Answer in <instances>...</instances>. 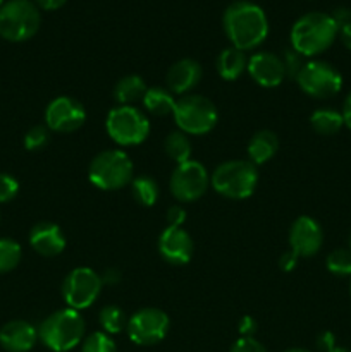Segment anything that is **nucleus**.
Instances as JSON below:
<instances>
[{
    "label": "nucleus",
    "mask_w": 351,
    "mask_h": 352,
    "mask_svg": "<svg viewBox=\"0 0 351 352\" xmlns=\"http://www.w3.org/2000/svg\"><path fill=\"white\" fill-rule=\"evenodd\" d=\"M148 86L145 79L138 74H127L120 78L114 86V100L119 105H134L141 102Z\"/></svg>",
    "instance_id": "nucleus-22"
},
{
    "label": "nucleus",
    "mask_w": 351,
    "mask_h": 352,
    "mask_svg": "<svg viewBox=\"0 0 351 352\" xmlns=\"http://www.w3.org/2000/svg\"><path fill=\"white\" fill-rule=\"evenodd\" d=\"M86 122V110L79 100L62 95L52 100L45 109V126L54 133L71 134Z\"/></svg>",
    "instance_id": "nucleus-13"
},
{
    "label": "nucleus",
    "mask_w": 351,
    "mask_h": 352,
    "mask_svg": "<svg viewBox=\"0 0 351 352\" xmlns=\"http://www.w3.org/2000/svg\"><path fill=\"white\" fill-rule=\"evenodd\" d=\"M19 192V182L14 175L0 174V203H9Z\"/></svg>",
    "instance_id": "nucleus-33"
},
{
    "label": "nucleus",
    "mask_w": 351,
    "mask_h": 352,
    "mask_svg": "<svg viewBox=\"0 0 351 352\" xmlns=\"http://www.w3.org/2000/svg\"><path fill=\"white\" fill-rule=\"evenodd\" d=\"M81 352H117V346L105 332H93L83 340Z\"/></svg>",
    "instance_id": "nucleus-30"
},
{
    "label": "nucleus",
    "mask_w": 351,
    "mask_h": 352,
    "mask_svg": "<svg viewBox=\"0 0 351 352\" xmlns=\"http://www.w3.org/2000/svg\"><path fill=\"white\" fill-rule=\"evenodd\" d=\"M246 72L262 88H275L286 79V67L281 55L272 52H257L248 58Z\"/></svg>",
    "instance_id": "nucleus-16"
},
{
    "label": "nucleus",
    "mask_w": 351,
    "mask_h": 352,
    "mask_svg": "<svg viewBox=\"0 0 351 352\" xmlns=\"http://www.w3.org/2000/svg\"><path fill=\"white\" fill-rule=\"evenodd\" d=\"M339 36V26L332 16L320 10L303 14L295 21L289 33L291 48L303 57H317L332 47Z\"/></svg>",
    "instance_id": "nucleus-2"
},
{
    "label": "nucleus",
    "mask_w": 351,
    "mask_h": 352,
    "mask_svg": "<svg viewBox=\"0 0 351 352\" xmlns=\"http://www.w3.org/2000/svg\"><path fill=\"white\" fill-rule=\"evenodd\" d=\"M330 16H332V19L336 21V24L339 28H343L344 24L351 23V9H348V7H343V6L337 7V9L332 10Z\"/></svg>",
    "instance_id": "nucleus-40"
},
{
    "label": "nucleus",
    "mask_w": 351,
    "mask_h": 352,
    "mask_svg": "<svg viewBox=\"0 0 351 352\" xmlns=\"http://www.w3.org/2000/svg\"><path fill=\"white\" fill-rule=\"evenodd\" d=\"M288 243L289 250L298 258L315 256L323 244L322 226L313 217H298L289 227Z\"/></svg>",
    "instance_id": "nucleus-14"
},
{
    "label": "nucleus",
    "mask_w": 351,
    "mask_h": 352,
    "mask_svg": "<svg viewBox=\"0 0 351 352\" xmlns=\"http://www.w3.org/2000/svg\"><path fill=\"white\" fill-rule=\"evenodd\" d=\"M258 330V323L253 316H243L240 320V325H237V332H240L241 337H255Z\"/></svg>",
    "instance_id": "nucleus-36"
},
{
    "label": "nucleus",
    "mask_w": 351,
    "mask_h": 352,
    "mask_svg": "<svg viewBox=\"0 0 351 352\" xmlns=\"http://www.w3.org/2000/svg\"><path fill=\"white\" fill-rule=\"evenodd\" d=\"M258 184V167L250 160L222 162L210 175V186L227 199H246Z\"/></svg>",
    "instance_id": "nucleus-5"
},
{
    "label": "nucleus",
    "mask_w": 351,
    "mask_h": 352,
    "mask_svg": "<svg viewBox=\"0 0 351 352\" xmlns=\"http://www.w3.org/2000/svg\"><path fill=\"white\" fill-rule=\"evenodd\" d=\"M21 258H23V250H21L19 243L9 239V237L0 239V275L9 274L14 268H17Z\"/></svg>",
    "instance_id": "nucleus-28"
},
{
    "label": "nucleus",
    "mask_w": 351,
    "mask_h": 352,
    "mask_svg": "<svg viewBox=\"0 0 351 352\" xmlns=\"http://www.w3.org/2000/svg\"><path fill=\"white\" fill-rule=\"evenodd\" d=\"M348 244H350V250H351V234H350V239H348Z\"/></svg>",
    "instance_id": "nucleus-46"
},
{
    "label": "nucleus",
    "mask_w": 351,
    "mask_h": 352,
    "mask_svg": "<svg viewBox=\"0 0 351 352\" xmlns=\"http://www.w3.org/2000/svg\"><path fill=\"white\" fill-rule=\"evenodd\" d=\"M284 352H312V351H306V349H299V347H292V349H288Z\"/></svg>",
    "instance_id": "nucleus-45"
},
{
    "label": "nucleus",
    "mask_w": 351,
    "mask_h": 352,
    "mask_svg": "<svg viewBox=\"0 0 351 352\" xmlns=\"http://www.w3.org/2000/svg\"><path fill=\"white\" fill-rule=\"evenodd\" d=\"M165 219L169 227H182L186 222V210L181 205H172L165 213Z\"/></svg>",
    "instance_id": "nucleus-35"
},
{
    "label": "nucleus",
    "mask_w": 351,
    "mask_h": 352,
    "mask_svg": "<svg viewBox=\"0 0 351 352\" xmlns=\"http://www.w3.org/2000/svg\"><path fill=\"white\" fill-rule=\"evenodd\" d=\"M98 323L107 336H116V333H120L127 327L126 315H124L123 309L116 305L103 306V308L100 309Z\"/></svg>",
    "instance_id": "nucleus-27"
},
{
    "label": "nucleus",
    "mask_w": 351,
    "mask_h": 352,
    "mask_svg": "<svg viewBox=\"0 0 351 352\" xmlns=\"http://www.w3.org/2000/svg\"><path fill=\"white\" fill-rule=\"evenodd\" d=\"M164 151L165 155L178 165L182 164V162L191 160V140H189L188 134H184L182 131H171L164 140Z\"/></svg>",
    "instance_id": "nucleus-25"
},
{
    "label": "nucleus",
    "mask_w": 351,
    "mask_h": 352,
    "mask_svg": "<svg viewBox=\"0 0 351 352\" xmlns=\"http://www.w3.org/2000/svg\"><path fill=\"white\" fill-rule=\"evenodd\" d=\"M171 318L158 308H141L127 318V336L136 346H155L167 337Z\"/></svg>",
    "instance_id": "nucleus-12"
},
{
    "label": "nucleus",
    "mask_w": 351,
    "mask_h": 352,
    "mask_svg": "<svg viewBox=\"0 0 351 352\" xmlns=\"http://www.w3.org/2000/svg\"><path fill=\"white\" fill-rule=\"evenodd\" d=\"M50 141V129L47 126H33L26 134H24V148L28 151H40Z\"/></svg>",
    "instance_id": "nucleus-31"
},
{
    "label": "nucleus",
    "mask_w": 351,
    "mask_h": 352,
    "mask_svg": "<svg viewBox=\"0 0 351 352\" xmlns=\"http://www.w3.org/2000/svg\"><path fill=\"white\" fill-rule=\"evenodd\" d=\"M88 179L102 191H117L126 188L134 179L133 160L126 151L117 148L100 151L89 162Z\"/></svg>",
    "instance_id": "nucleus-4"
},
{
    "label": "nucleus",
    "mask_w": 351,
    "mask_h": 352,
    "mask_svg": "<svg viewBox=\"0 0 351 352\" xmlns=\"http://www.w3.org/2000/svg\"><path fill=\"white\" fill-rule=\"evenodd\" d=\"M299 89L310 98L327 100L343 89V74L326 60H308L295 79Z\"/></svg>",
    "instance_id": "nucleus-9"
},
{
    "label": "nucleus",
    "mask_w": 351,
    "mask_h": 352,
    "mask_svg": "<svg viewBox=\"0 0 351 352\" xmlns=\"http://www.w3.org/2000/svg\"><path fill=\"white\" fill-rule=\"evenodd\" d=\"M41 24L40 9L31 0H9L0 7V36L21 43L38 33Z\"/></svg>",
    "instance_id": "nucleus-7"
},
{
    "label": "nucleus",
    "mask_w": 351,
    "mask_h": 352,
    "mask_svg": "<svg viewBox=\"0 0 351 352\" xmlns=\"http://www.w3.org/2000/svg\"><path fill=\"white\" fill-rule=\"evenodd\" d=\"M329 352H351V349H346V347H334L332 351H329Z\"/></svg>",
    "instance_id": "nucleus-44"
},
{
    "label": "nucleus",
    "mask_w": 351,
    "mask_h": 352,
    "mask_svg": "<svg viewBox=\"0 0 351 352\" xmlns=\"http://www.w3.org/2000/svg\"><path fill=\"white\" fill-rule=\"evenodd\" d=\"M210 188V174L198 160L176 165L169 179V191L179 203H195Z\"/></svg>",
    "instance_id": "nucleus-11"
},
{
    "label": "nucleus",
    "mask_w": 351,
    "mask_h": 352,
    "mask_svg": "<svg viewBox=\"0 0 351 352\" xmlns=\"http://www.w3.org/2000/svg\"><path fill=\"white\" fill-rule=\"evenodd\" d=\"M158 253L162 260L174 267H182L189 263L193 258V239L182 227H165L164 232L158 236Z\"/></svg>",
    "instance_id": "nucleus-15"
},
{
    "label": "nucleus",
    "mask_w": 351,
    "mask_h": 352,
    "mask_svg": "<svg viewBox=\"0 0 351 352\" xmlns=\"http://www.w3.org/2000/svg\"><path fill=\"white\" fill-rule=\"evenodd\" d=\"M38 342V329L24 320H12L0 329V346L7 352H28Z\"/></svg>",
    "instance_id": "nucleus-19"
},
{
    "label": "nucleus",
    "mask_w": 351,
    "mask_h": 352,
    "mask_svg": "<svg viewBox=\"0 0 351 352\" xmlns=\"http://www.w3.org/2000/svg\"><path fill=\"white\" fill-rule=\"evenodd\" d=\"M85 320L79 311L71 308L58 309L48 315L38 327V339L54 352H67L83 342Z\"/></svg>",
    "instance_id": "nucleus-3"
},
{
    "label": "nucleus",
    "mask_w": 351,
    "mask_h": 352,
    "mask_svg": "<svg viewBox=\"0 0 351 352\" xmlns=\"http://www.w3.org/2000/svg\"><path fill=\"white\" fill-rule=\"evenodd\" d=\"M203 76V69L195 58H181L169 67L165 74L167 89L172 95H189L191 89L200 85Z\"/></svg>",
    "instance_id": "nucleus-17"
},
{
    "label": "nucleus",
    "mask_w": 351,
    "mask_h": 352,
    "mask_svg": "<svg viewBox=\"0 0 351 352\" xmlns=\"http://www.w3.org/2000/svg\"><path fill=\"white\" fill-rule=\"evenodd\" d=\"M65 2H67V0H34L38 9H45V10H57L61 9Z\"/></svg>",
    "instance_id": "nucleus-41"
},
{
    "label": "nucleus",
    "mask_w": 351,
    "mask_h": 352,
    "mask_svg": "<svg viewBox=\"0 0 351 352\" xmlns=\"http://www.w3.org/2000/svg\"><path fill=\"white\" fill-rule=\"evenodd\" d=\"M102 284L103 285H117L120 280H123V274H120L119 268H107L102 275Z\"/></svg>",
    "instance_id": "nucleus-39"
},
{
    "label": "nucleus",
    "mask_w": 351,
    "mask_h": 352,
    "mask_svg": "<svg viewBox=\"0 0 351 352\" xmlns=\"http://www.w3.org/2000/svg\"><path fill=\"white\" fill-rule=\"evenodd\" d=\"M172 117L178 129L188 136H205L217 126L219 112L210 98L189 93L176 100Z\"/></svg>",
    "instance_id": "nucleus-6"
},
{
    "label": "nucleus",
    "mask_w": 351,
    "mask_h": 352,
    "mask_svg": "<svg viewBox=\"0 0 351 352\" xmlns=\"http://www.w3.org/2000/svg\"><path fill=\"white\" fill-rule=\"evenodd\" d=\"M277 150V134L272 133V131L268 129H262L258 131V133H255L253 136H251V140L248 141V160H250L255 167H260V165L267 164L270 158H274Z\"/></svg>",
    "instance_id": "nucleus-20"
},
{
    "label": "nucleus",
    "mask_w": 351,
    "mask_h": 352,
    "mask_svg": "<svg viewBox=\"0 0 351 352\" xmlns=\"http://www.w3.org/2000/svg\"><path fill=\"white\" fill-rule=\"evenodd\" d=\"M336 347V336L332 332H322L317 337V349L322 352H329Z\"/></svg>",
    "instance_id": "nucleus-38"
},
{
    "label": "nucleus",
    "mask_w": 351,
    "mask_h": 352,
    "mask_svg": "<svg viewBox=\"0 0 351 352\" xmlns=\"http://www.w3.org/2000/svg\"><path fill=\"white\" fill-rule=\"evenodd\" d=\"M131 192H133V198L138 205L150 208L158 201L160 188L151 175H138L131 181Z\"/></svg>",
    "instance_id": "nucleus-26"
},
{
    "label": "nucleus",
    "mask_w": 351,
    "mask_h": 352,
    "mask_svg": "<svg viewBox=\"0 0 351 352\" xmlns=\"http://www.w3.org/2000/svg\"><path fill=\"white\" fill-rule=\"evenodd\" d=\"M3 6V0H0V7H2Z\"/></svg>",
    "instance_id": "nucleus-48"
},
{
    "label": "nucleus",
    "mask_w": 351,
    "mask_h": 352,
    "mask_svg": "<svg viewBox=\"0 0 351 352\" xmlns=\"http://www.w3.org/2000/svg\"><path fill=\"white\" fill-rule=\"evenodd\" d=\"M327 270L336 277H351V250L350 248H337L330 251L326 260Z\"/></svg>",
    "instance_id": "nucleus-29"
},
{
    "label": "nucleus",
    "mask_w": 351,
    "mask_h": 352,
    "mask_svg": "<svg viewBox=\"0 0 351 352\" xmlns=\"http://www.w3.org/2000/svg\"><path fill=\"white\" fill-rule=\"evenodd\" d=\"M141 103H143L145 110L151 116H172L176 107V96L167 88L151 86V88L147 89Z\"/></svg>",
    "instance_id": "nucleus-23"
},
{
    "label": "nucleus",
    "mask_w": 351,
    "mask_h": 352,
    "mask_svg": "<svg viewBox=\"0 0 351 352\" xmlns=\"http://www.w3.org/2000/svg\"><path fill=\"white\" fill-rule=\"evenodd\" d=\"M222 28L231 45L240 50H255L268 34V19L260 6L248 0L231 3L222 16Z\"/></svg>",
    "instance_id": "nucleus-1"
},
{
    "label": "nucleus",
    "mask_w": 351,
    "mask_h": 352,
    "mask_svg": "<svg viewBox=\"0 0 351 352\" xmlns=\"http://www.w3.org/2000/svg\"><path fill=\"white\" fill-rule=\"evenodd\" d=\"M102 289L103 284L100 274L88 267H78L65 275L61 291L67 308L83 311L100 298Z\"/></svg>",
    "instance_id": "nucleus-10"
},
{
    "label": "nucleus",
    "mask_w": 351,
    "mask_h": 352,
    "mask_svg": "<svg viewBox=\"0 0 351 352\" xmlns=\"http://www.w3.org/2000/svg\"><path fill=\"white\" fill-rule=\"evenodd\" d=\"M310 126L320 136H334L344 127L343 113L332 107H322L310 116Z\"/></svg>",
    "instance_id": "nucleus-24"
},
{
    "label": "nucleus",
    "mask_w": 351,
    "mask_h": 352,
    "mask_svg": "<svg viewBox=\"0 0 351 352\" xmlns=\"http://www.w3.org/2000/svg\"><path fill=\"white\" fill-rule=\"evenodd\" d=\"M217 72L224 81H236L246 72L248 69V57L246 52L240 50L236 47H227L217 55Z\"/></svg>",
    "instance_id": "nucleus-21"
},
{
    "label": "nucleus",
    "mask_w": 351,
    "mask_h": 352,
    "mask_svg": "<svg viewBox=\"0 0 351 352\" xmlns=\"http://www.w3.org/2000/svg\"><path fill=\"white\" fill-rule=\"evenodd\" d=\"M339 36L344 47L351 52V23L344 24L343 28H339Z\"/></svg>",
    "instance_id": "nucleus-43"
},
{
    "label": "nucleus",
    "mask_w": 351,
    "mask_h": 352,
    "mask_svg": "<svg viewBox=\"0 0 351 352\" xmlns=\"http://www.w3.org/2000/svg\"><path fill=\"white\" fill-rule=\"evenodd\" d=\"M229 352H267L255 337H241L233 344Z\"/></svg>",
    "instance_id": "nucleus-34"
},
{
    "label": "nucleus",
    "mask_w": 351,
    "mask_h": 352,
    "mask_svg": "<svg viewBox=\"0 0 351 352\" xmlns=\"http://www.w3.org/2000/svg\"><path fill=\"white\" fill-rule=\"evenodd\" d=\"M281 58H282V62H284L286 78L296 79V76L299 74L301 67L305 65V62H303V58L305 57H303V55H299L296 50H292V48H288V50L282 52Z\"/></svg>",
    "instance_id": "nucleus-32"
},
{
    "label": "nucleus",
    "mask_w": 351,
    "mask_h": 352,
    "mask_svg": "<svg viewBox=\"0 0 351 352\" xmlns=\"http://www.w3.org/2000/svg\"><path fill=\"white\" fill-rule=\"evenodd\" d=\"M350 296H351V277H350Z\"/></svg>",
    "instance_id": "nucleus-47"
},
{
    "label": "nucleus",
    "mask_w": 351,
    "mask_h": 352,
    "mask_svg": "<svg viewBox=\"0 0 351 352\" xmlns=\"http://www.w3.org/2000/svg\"><path fill=\"white\" fill-rule=\"evenodd\" d=\"M298 260L299 258L296 256L291 250L286 251V253H282L281 258H279V268H281L284 274H289V272H292L298 267Z\"/></svg>",
    "instance_id": "nucleus-37"
},
{
    "label": "nucleus",
    "mask_w": 351,
    "mask_h": 352,
    "mask_svg": "<svg viewBox=\"0 0 351 352\" xmlns=\"http://www.w3.org/2000/svg\"><path fill=\"white\" fill-rule=\"evenodd\" d=\"M341 113H343L344 126H346L348 129L351 131V91L348 93V95H346V98H344V103H343V110H341Z\"/></svg>",
    "instance_id": "nucleus-42"
},
{
    "label": "nucleus",
    "mask_w": 351,
    "mask_h": 352,
    "mask_svg": "<svg viewBox=\"0 0 351 352\" xmlns=\"http://www.w3.org/2000/svg\"><path fill=\"white\" fill-rule=\"evenodd\" d=\"M105 129L110 140L119 146H138L150 134L147 113L134 105H117L107 116Z\"/></svg>",
    "instance_id": "nucleus-8"
},
{
    "label": "nucleus",
    "mask_w": 351,
    "mask_h": 352,
    "mask_svg": "<svg viewBox=\"0 0 351 352\" xmlns=\"http://www.w3.org/2000/svg\"><path fill=\"white\" fill-rule=\"evenodd\" d=\"M30 244L40 256L54 258L65 250V237L57 223L40 222L31 229Z\"/></svg>",
    "instance_id": "nucleus-18"
}]
</instances>
